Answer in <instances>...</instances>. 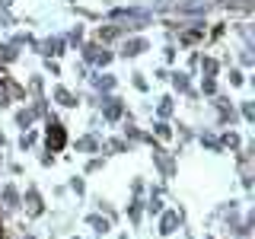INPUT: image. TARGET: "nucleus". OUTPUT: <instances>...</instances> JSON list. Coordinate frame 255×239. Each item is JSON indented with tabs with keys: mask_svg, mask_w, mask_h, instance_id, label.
Wrapping results in <instances>:
<instances>
[{
	"mask_svg": "<svg viewBox=\"0 0 255 239\" xmlns=\"http://www.w3.org/2000/svg\"><path fill=\"white\" fill-rule=\"evenodd\" d=\"M45 121H48V131H45L48 153H58V150H64V147H67V131H64V124H61L54 115H48Z\"/></svg>",
	"mask_w": 255,
	"mask_h": 239,
	"instance_id": "nucleus-2",
	"label": "nucleus"
},
{
	"mask_svg": "<svg viewBox=\"0 0 255 239\" xmlns=\"http://www.w3.org/2000/svg\"><path fill=\"white\" fill-rule=\"evenodd\" d=\"M10 3H13V0H0V6H3V10H10Z\"/></svg>",
	"mask_w": 255,
	"mask_h": 239,
	"instance_id": "nucleus-43",
	"label": "nucleus"
},
{
	"mask_svg": "<svg viewBox=\"0 0 255 239\" xmlns=\"http://www.w3.org/2000/svg\"><path fill=\"white\" fill-rule=\"evenodd\" d=\"M6 26H13V16H10V10L0 6V29H6Z\"/></svg>",
	"mask_w": 255,
	"mask_h": 239,
	"instance_id": "nucleus-38",
	"label": "nucleus"
},
{
	"mask_svg": "<svg viewBox=\"0 0 255 239\" xmlns=\"http://www.w3.org/2000/svg\"><path fill=\"white\" fill-rule=\"evenodd\" d=\"M64 38L61 35H51V38H45V42H38V54H42V58H61L64 54Z\"/></svg>",
	"mask_w": 255,
	"mask_h": 239,
	"instance_id": "nucleus-9",
	"label": "nucleus"
},
{
	"mask_svg": "<svg viewBox=\"0 0 255 239\" xmlns=\"http://www.w3.org/2000/svg\"><path fill=\"white\" fill-rule=\"evenodd\" d=\"M220 147L239 150V147H243V140H239V134H236V131H227V134H223V137H220Z\"/></svg>",
	"mask_w": 255,
	"mask_h": 239,
	"instance_id": "nucleus-23",
	"label": "nucleus"
},
{
	"mask_svg": "<svg viewBox=\"0 0 255 239\" xmlns=\"http://www.w3.org/2000/svg\"><path fill=\"white\" fill-rule=\"evenodd\" d=\"M54 163V153H42V166H51Z\"/></svg>",
	"mask_w": 255,
	"mask_h": 239,
	"instance_id": "nucleus-42",
	"label": "nucleus"
},
{
	"mask_svg": "<svg viewBox=\"0 0 255 239\" xmlns=\"http://www.w3.org/2000/svg\"><path fill=\"white\" fill-rule=\"evenodd\" d=\"M0 163H3V153H0Z\"/></svg>",
	"mask_w": 255,
	"mask_h": 239,
	"instance_id": "nucleus-45",
	"label": "nucleus"
},
{
	"mask_svg": "<svg viewBox=\"0 0 255 239\" xmlns=\"http://www.w3.org/2000/svg\"><path fill=\"white\" fill-rule=\"evenodd\" d=\"M45 67H48V74H51V77L61 74V67H58V61H54V58H45Z\"/></svg>",
	"mask_w": 255,
	"mask_h": 239,
	"instance_id": "nucleus-39",
	"label": "nucleus"
},
{
	"mask_svg": "<svg viewBox=\"0 0 255 239\" xmlns=\"http://www.w3.org/2000/svg\"><path fill=\"white\" fill-rule=\"evenodd\" d=\"M109 19L112 22H143L147 26L153 16L147 10H140V6H115V10H109Z\"/></svg>",
	"mask_w": 255,
	"mask_h": 239,
	"instance_id": "nucleus-3",
	"label": "nucleus"
},
{
	"mask_svg": "<svg viewBox=\"0 0 255 239\" xmlns=\"http://www.w3.org/2000/svg\"><path fill=\"white\" fill-rule=\"evenodd\" d=\"M169 83H172L175 93H188V90H191V80H188V74H182V70L169 74Z\"/></svg>",
	"mask_w": 255,
	"mask_h": 239,
	"instance_id": "nucleus-18",
	"label": "nucleus"
},
{
	"mask_svg": "<svg viewBox=\"0 0 255 239\" xmlns=\"http://www.w3.org/2000/svg\"><path fill=\"white\" fill-rule=\"evenodd\" d=\"M182 220H185V211H163L159 214V236H172Z\"/></svg>",
	"mask_w": 255,
	"mask_h": 239,
	"instance_id": "nucleus-7",
	"label": "nucleus"
},
{
	"mask_svg": "<svg viewBox=\"0 0 255 239\" xmlns=\"http://www.w3.org/2000/svg\"><path fill=\"white\" fill-rule=\"evenodd\" d=\"M51 99H54V102H61L64 109H77V106H80V99L67 90V86H54V90H51Z\"/></svg>",
	"mask_w": 255,
	"mask_h": 239,
	"instance_id": "nucleus-13",
	"label": "nucleus"
},
{
	"mask_svg": "<svg viewBox=\"0 0 255 239\" xmlns=\"http://www.w3.org/2000/svg\"><path fill=\"white\" fill-rule=\"evenodd\" d=\"M211 10H214L211 0H182V3H172V13H179V16H204Z\"/></svg>",
	"mask_w": 255,
	"mask_h": 239,
	"instance_id": "nucleus-5",
	"label": "nucleus"
},
{
	"mask_svg": "<svg viewBox=\"0 0 255 239\" xmlns=\"http://www.w3.org/2000/svg\"><path fill=\"white\" fill-rule=\"evenodd\" d=\"M22 204H26V214H29V217H42V214H45V201H42V195H38L35 188H26Z\"/></svg>",
	"mask_w": 255,
	"mask_h": 239,
	"instance_id": "nucleus-8",
	"label": "nucleus"
},
{
	"mask_svg": "<svg viewBox=\"0 0 255 239\" xmlns=\"http://www.w3.org/2000/svg\"><path fill=\"white\" fill-rule=\"evenodd\" d=\"M16 58H19V51H16V48L6 42V45H0V64H13Z\"/></svg>",
	"mask_w": 255,
	"mask_h": 239,
	"instance_id": "nucleus-22",
	"label": "nucleus"
},
{
	"mask_svg": "<svg viewBox=\"0 0 255 239\" xmlns=\"http://www.w3.org/2000/svg\"><path fill=\"white\" fill-rule=\"evenodd\" d=\"M115 83H118V80H115V74H93V86H96V93H112V90H115Z\"/></svg>",
	"mask_w": 255,
	"mask_h": 239,
	"instance_id": "nucleus-14",
	"label": "nucleus"
},
{
	"mask_svg": "<svg viewBox=\"0 0 255 239\" xmlns=\"http://www.w3.org/2000/svg\"><path fill=\"white\" fill-rule=\"evenodd\" d=\"M153 134H156V140H169L172 137V127L166 118H159V121H153Z\"/></svg>",
	"mask_w": 255,
	"mask_h": 239,
	"instance_id": "nucleus-21",
	"label": "nucleus"
},
{
	"mask_svg": "<svg viewBox=\"0 0 255 239\" xmlns=\"http://www.w3.org/2000/svg\"><path fill=\"white\" fill-rule=\"evenodd\" d=\"M22 239H35V236H22Z\"/></svg>",
	"mask_w": 255,
	"mask_h": 239,
	"instance_id": "nucleus-44",
	"label": "nucleus"
},
{
	"mask_svg": "<svg viewBox=\"0 0 255 239\" xmlns=\"http://www.w3.org/2000/svg\"><path fill=\"white\" fill-rule=\"evenodd\" d=\"M239 115H243L246 121H255V106L252 102H239Z\"/></svg>",
	"mask_w": 255,
	"mask_h": 239,
	"instance_id": "nucleus-31",
	"label": "nucleus"
},
{
	"mask_svg": "<svg viewBox=\"0 0 255 239\" xmlns=\"http://www.w3.org/2000/svg\"><path fill=\"white\" fill-rule=\"evenodd\" d=\"M128 217H131V223H140V217H143V204L137 201V198L128 204Z\"/></svg>",
	"mask_w": 255,
	"mask_h": 239,
	"instance_id": "nucleus-24",
	"label": "nucleus"
},
{
	"mask_svg": "<svg viewBox=\"0 0 255 239\" xmlns=\"http://www.w3.org/2000/svg\"><path fill=\"white\" fill-rule=\"evenodd\" d=\"M243 83H246L243 70H236V67H233V70H230V86H243Z\"/></svg>",
	"mask_w": 255,
	"mask_h": 239,
	"instance_id": "nucleus-36",
	"label": "nucleus"
},
{
	"mask_svg": "<svg viewBox=\"0 0 255 239\" xmlns=\"http://www.w3.org/2000/svg\"><path fill=\"white\" fill-rule=\"evenodd\" d=\"M35 137H38L35 131H22V137H19V150H29L32 143H35Z\"/></svg>",
	"mask_w": 255,
	"mask_h": 239,
	"instance_id": "nucleus-34",
	"label": "nucleus"
},
{
	"mask_svg": "<svg viewBox=\"0 0 255 239\" xmlns=\"http://www.w3.org/2000/svg\"><path fill=\"white\" fill-rule=\"evenodd\" d=\"M96 106L102 109V118H106L109 124H115L118 118L125 115V102L118 99V96H112V93H102V96H99V102H96Z\"/></svg>",
	"mask_w": 255,
	"mask_h": 239,
	"instance_id": "nucleus-4",
	"label": "nucleus"
},
{
	"mask_svg": "<svg viewBox=\"0 0 255 239\" xmlns=\"http://www.w3.org/2000/svg\"><path fill=\"white\" fill-rule=\"evenodd\" d=\"M214 6H223V10H243V13H252V10H255V0H217Z\"/></svg>",
	"mask_w": 255,
	"mask_h": 239,
	"instance_id": "nucleus-16",
	"label": "nucleus"
},
{
	"mask_svg": "<svg viewBox=\"0 0 255 239\" xmlns=\"http://www.w3.org/2000/svg\"><path fill=\"white\" fill-rule=\"evenodd\" d=\"M118 38H122V26H118V22H112V26H99V29H96V42H99V45L118 42Z\"/></svg>",
	"mask_w": 255,
	"mask_h": 239,
	"instance_id": "nucleus-12",
	"label": "nucleus"
},
{
	"mask_svg": "<svg viewBox=\"0 0 255 239\" xmlns=\"http://www.w3.org/2000/svg\"><path fill=\"white\" fill-rule=\"evenodd\" d=\"M80 51H83V64H96V67H109V64L115 61V54H112L106 45H99V42L80 45Z\"/></svg>",
	"mask_w": 255,
	"mask_h": 239,
	"instance_id": "nucleus-1",
	"label": "nucleus"
},
{
	"mask_svg": "<svg viewBox=\"0 0 255 239\" xmlns=\"http://www.w3.org/2000/svg\"><path fill=\"white\" fill-rule=\"evenodd\" d=\"M86 223H90V227H93L99 236H106L109 230H112V220H109V217H102V214H90V217H86Z\"/></svg>",
	"mask_w": 255,
	"mask_h": 239,
	"instance_id": "nucleus-17",
	"label": "nucleus"
},
{
	"mask_svg": "<svg viewBox=\"0 0 255 239\" xmlns=\"http://www.w3.org/2000/svg\"><path fill=\"white\" fill-rule=\"evenodd\" d=\"M150 147H153V163L159 166V172H163L166 179H172V175H175V163L166 156V150L159 147V143H150Z\"/></svg>",
	"mask_w": 255,
	"mask_h": 239,
	"instance_id": "nucleus-11",
	"label": "nucleus"
},
{
	"mask_svg": "<svg viewBox=\"0 0 255 239\" xmlns=\"http://www.w3.org/2000/svg\"><path fill=\"white\" fill-rule=\"evenodd\" d=\"M201 70H204V74H207V77H217V70H220V64H217V61H214V58H204V61H201Z\"/></svg>",
	"mask_w": 255,
	"mask_h": 239,
	"instance_id": "nucleus-30",
	"label": "nucleus"
},
{
	"mask_svg": "<svg viewBox=\"0 0 255 239\" xmlns=\"http://www.w3.org/2000/svg\"><path fill=\"white\" fill-rule=\"evenodd\" d=\"M204 38V19H195L188 29H179V42L182 45H195Z\"/></svg>",
	"mask_w": 255,
	"mask_h": 239,
	"instance_id": "nucleus-10",
	"label": "nucleus"
},
{
	"mask_svg": "<svg viewBox=\"0 0 255 239\" xmlns=\"http://www.w3.org/2000/svg\"><path fill=\"white\" fill-rule=\"evenodd\" d=\"M147 211H150V214H163V201H159V188H153V191H150Z\"/></svg>",
	"mask_w": 255,
	"mask_h": 239,
	"instance_id": "nucleus-25",
	"label": "nucleus"
},
{
	"mask_svg": "<svg viewBox=\"0 0 255 239\" xmlns=\"http://www.w3.org/2000/svg\"><path fill=\"white\" fill-rule=\"evenodd\" d=\"M74 239H77V236H74Z\"/></svg>",
	"mask_w": 255,
	"mask_h": 239,
	"instance_id": "nucleus-47",
	"label": "nucleus"
},
{
	"mask_svg": "<svg viewBox=\"0 0 255 239\" xmlns=\"http://www.w3.org/2000/svg\"><path fill=\"white\" fill-rule=\"evenodd\" d=\"M204 239H214V236H204Z\"/></svg>",
	"mask_w": 255,
	"mask_h": 239,
	"instance_id": "nucleus-46",
	"label": "nucleus"
},
{
	"mask_svg": "<svg viewBox=\"0 0 255 239\" xmlns=\"http://www.w3.org/2000/svg\"><path fill=\"white\" fill-rule=\"evenodd\" d=\"M32 121H35V112L32 109H19L16 112V127H22V131H29Z\"/></svg>",
	"mask_w": 255,
	"mask_h": 239,
	"instance_id": "nucleus-20",
	"label": "nucleus"
},
{
	"mask_svg": "<svg viewBox=\"0 0 255 239\" xmlns=\"http://www.w3.org/2000/svg\"><path fill=\"white\" fill-rule=\"evenodd\" d=\"M143 51H150V42H147V38H140V35H131V38H125V42H122V51H118V54L128 61V58H140Z\"/></svg>",
	"mask_w": 255,
	"mask_h": 239,
	"instance_id": "nucleus-6",
	"label": "nucleus"
},
{
	"mask_svg": "<svg viewBox=\"0 0 255 239\" xmlns=\"http://www.w3.org/2000/svg\"><path fill=\"white\" fill-rule=\"evenodd\" d=\"M0 198H3V204L10 207V211H16V207H22V195L16 191V185H3V188H0Z\"/></svg>",
	"mask_w": 255,
	"mask_h": 239,
	"instance_id": "nucleus-15",
	"label": "nucleus"
},
{
	"mask_svg": "<svg viewBox=\"0 0 255 239\" xmlns=\"http://www.w3.org/2000/svg\"><path fill=\"white\" fill-rule=\"evenodd\" d=\"M243 64H246V67H252V64H255V58H252L249 51H243Z\"/></svg>",
	"mask_w": 255,
	"mask_h": 239,
	"instance_id": "nucleus-41",
	"label": "nucleus"
},
{
	"mask_svg": "<svg viewBox=\"0 0 255 239\" xmlns=\"http://www.w3.org/2000/svg\"><path fill=\"white\" fill-rule=\"evenodd\" d=\"M77 150H80V153H99V150H102V143H99V140H96L93 134H90V137H80V140H77Z\"/></svg>",
	"mask_w": 255,
	"mask_h": 239,
	"instance_id": "nucleus-19",
	"label": "nucleus"
},
{
	"mask_svg": "<svg viewBox=\"0 0 255 239\" xmlns=\"http://www.w3.org/2000/svg\"><path fill=\"white\" fill-rule=\"evenodd\" d=\"M131 83H134V90H140V93L150 90V83H147V77H143V74H131Z\"/></svg>",
	"mask_w": 255,
	"mask_h": 239,
	"instance_id": "nucleus-33",
	"label": "nucleus"
},
{
	"mask_svg": "<svg viewBox=\"0 0 255 239\" xmlns=\"http://www.w3.org/2000/svg\"><path fill=\"white\" fill-rule=\"evenodd\" d=\"M201 143L207 150H214V153H223V147H220V140L214 137V134H201Z\"/></svg>",
	"mask_w": 255,
	"mask_h": 239,
	"instance_id": "nucleus-28",
	"label": "nucleus"
},
{
	"mask_svg": "<svg viewBox=\"0 0 255 239\" xmlns=\"http://www.w3.org/2000/svg\"><path fill=\"white\" fill-rule=\"evenodd\" d=\"M156 115H159V118H169V115H172V96H163V99H159Z\"/></svg>",
	"mask_w": 255,
	"mask_h": 239,
	"instance_id": "nucleus-26",
	"label": "nucleus"
},
{
	"mask_svg": "<svg viewBox=\"0 0 255 239\" xmlns=\"http://www.w3.org/2000/svg\"><path fill=\"white\" fill-rule=\"evenodd\" d=\"M64 42H67V45H83V26H74V29H70L67 32V38H64Z\"/></svg>",
	"mask_w": 255,
	"mask_h": 239,
	"instance_id": "nucleus-27",
	"label": "nucleus"
},
{
	"mask_svg": "<svg viewBox=\"0 0 255 239\" xmlns=\"http://www.w3.org/2000/svg\"><path fill=\"white\" fill-rule=\"evenodd\" d=\"M109 150H115V153H128V150H131V143L122 140V137H115V140H109Z\"/></svg>",
	"mask_w": 255,
	"mask_h": 239,
	"instance_id": "nucleus-32",
	"label": "nucleus"
},
{
	"mask_svg": "<svg viewBox=\"0 0 255 239\" xmlns=\"http://www.w3.org/2000/svg\"><path fill=\"white\" fill-rule=\"evenodd\" d=\"M102 166H106V159H99V156H93L90 163H86V172H99Z\"/></svg>",
	"mask_w": 255,
	"mask_h": 239,
	"instance_id": "nucleus-37",
	"label": "nucleus"
},
{
	"mask_svg": "<svg viewBox=\"0 0 255 239\" xmlns=\"http://www.w3.org/2000/svg\"><path fill=\"white\" fill-rule=\"evenodd\" d=\"M70 191H74V195H86V182L74 175V179H70Z\"/></svg>",
	"mask_w": 255,
	"mask_h": 239,
	"instance_id": "nucleus-35",
	"label": "nucleus"
},
{
	"mask_svg": "<svg viewBox=\"0 0 255 239\" xmlns=\"http://www.w3.org/2000/svg\"><path fill=\"white\" fill-rule=\"evenodd\" d=\"M29 86H32V90H35L38 96H42V77H32V83H29Z\"/></svg>",
	"mask_w": 255,
	"mask_h": 239,
	"instance_id": "nucleus-40",
	"label": "nucleus"
},
{
	"mask_svg": "<svg viewBox=\"0 0 255 239\" xmlns=\"http://www.w3.org/2000/svg\"><path fill=\"white\" fill-rule=\"evenodd\" d=\"M201 93H204V96H217V80L204 74V80H201Z\"/></svg>",
	"mask_w": 255,
	"mask_h": 239,
	"instance_id": "nucleus-29",
	"label": "nucleus"
}]
</instances>
